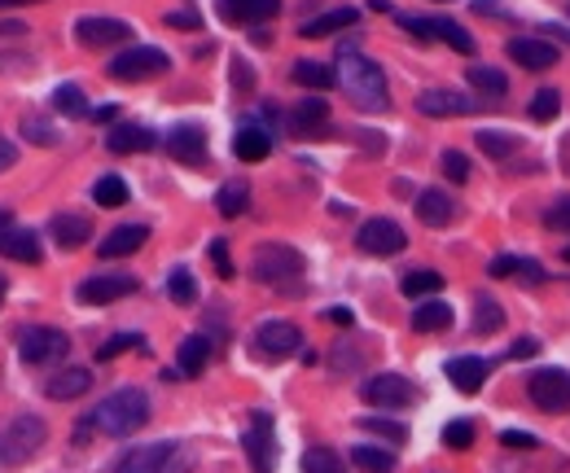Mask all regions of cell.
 <instances>
[{"mask_svg":"<svg viewBox=\"0 0 570 473\" xmlns=\"http://www.w3.org/2000/svg\"><path fill=\"white\" fill-rule=\"evenodd\" d=\"M0 255L14 259V263H40V237L32 228L5 224V228H0Z\"/></svg>","mask_w":570,"mask_h":473,"instance_id":"cell-21","label":"cell"},{"mask_svg":"<svg viewBox=\"0 0 570 473\" xmlns=\"http://www.w3.org/2000/svg\"><path fill=\"white\" fill-rule=\"evenodd\" d=\"M448 381L461 390V394H474V390H483V381H487V373H491V364L487 359H478V355H456V359H448Z\"/></svg>","mask_w":570,"mask_h":473,"instance_id":"cell-20","label":"cell"},{"mask_svg":"<svg viewBox=\"0 0 570 473\" xmlns=\"http://www.w3.org/2000/svg\"><path fill=\"white\" fill-rule=\"evenodd\" d=\"M443 176H448L452 185H465V180H470V158H465L461 150H448V154H443Z\"/></svg>","mask_w":570,"mask_h":473,"instance_id":"cell-48","label":"cell"},{"mask_svg":"<svg viewBox=\"0 0 570 473\" xmlns=\"http://www.w3.org/2000/svg\"><path fill=\"white\" fill-rule=\"evenodd\" d=\"M215 10L233 27H254V23H272L281 14V0H215Z\"/></svg>","mask_w":570,"mask_h":473,"instance_id":"cell-15","label":"cell"},{"mask_svg":"<svg viewBox=\"0 0 570 473\" xmlns=\"http://www.w3.org/2000/svg\"><path fill=\"white\" fill-rule=\"evenodd\" d=\"M206 359H211V342L198 333V338H185V342H180L176 368H180V377H198V373L206 368Z\"/></svg>","mask_w":570,"mask_h":473,"instance_id":"cell-31","label":"cell"},{"mask_svg":"<svg viewBox=\"0 0 570 473\" xmlns=\"http://www.w3.org/2000/svg\"><path fill=\"white\" fill-rule=\"evenodd\" d=\"M561 259H566V263H570V246H566V250H561Z\"/></svg>","mask_w":570,"mask_h":473,"instance_id":"cell-63","label":"cell"},{"mask_svg":"<svg viewBox=\"0 0 570 473\" xmlns=\"http://www.w3.org/2000/svg\"><path fill=\"white\" fill-rule=\"evenodd\" d=\"M23 32H27L23 23H0V36H23Z\"/></svg>","mask_w":570,"mask_h":473,"instance_id":"cell-59","label":"cell"},{"mask_svg":"<svg viewBox=\"0 0 570 473\" xmlns=\"http://www.w3.org/2000/svg\"><path fill=\"white\" fill-rule=\"evenodd\" d=\"M128 294H136V276H88L75 298L88 303V307H106V303H119Z\"/></svg>","mask_w":570,"mask_h":473,"instance_id":"cell-17","label":"cell"},{"mask_svg":"<svg viewBox=\"0 0 570 473\" xmlns=\"http://www.w3.org/2000/svg\"><path fill=\"white\" fill-rule=\"evenodd\" d=\"M154 132L150 128H141V123H119L110 137H106V150L110 154H145V150H154Z\"/></svg>","mask_w":570,"mask_h":473,"instance_id":"cell-25","label":"cell"},{"mask_svg":"<svg viewBox=\"0 0 570 473\" xmlns=\"http://www.w3.org/2000/svg\"><path fill=\"white\" fill-rule=\"evenodd\" d=\"M0 303H5V276H0Z\"/></svg>","mask_w":570,"mask_h":473,"instance_id":"cell-61","label":"cell"},{"mask_svg":"<svg viewBox=\"0 0 570 473\" xmlns=\"http://www.w3.org/2000/svg\"><path fill=\"white\" fill-rule=\"evenodd\" d=\"M452 324V307L443 298H426L417 311H413V329L417 333H443Z\"/></svg>","mask_w":570,"mask_h":473,"instance_id":"cell-30","label":"cell"},{"mask_svg":"<svg viewBox=\"0 0 570 473\" xmlns=\"http://www.w3.org/2000/svg\"><path fill=\"white\" fill-rule=\"evenodd\" d=\"M250 272L259 285H272V289H290L299 276H304V255L285 241H263L254 246V259H250Z\"/></svg>","mask_w":570,"mask_h":473,"instance_id":"cell-4","label":"cell"},{"mask_svg":"<svg viewBox=\"0 0 570 473\" xmlns=\"http://www.w3.org/2000/svg\"><path fill=\"white\" fill-rule=\"evenodd\" d=\"M150 421V394L141 386H123L115 394H106L80 425H75V442H88L93 434L106 438H128Z\"/></svg>","mask_w":570,"mask_h":473,"instance_id":"cell-1","label":"cell"},{"mask_svg":"<svg viewBox=\"0 0 570 473\" xmlns=\"http://www.w3.org/2000/svg\"><path fill=\"white\" fill-rule=\"evenodd\" d=\"M470 442H474V421H448V425H443V447L465 451Z\"/></svg>","mask_w":570,"mask_h":473,"instance_id":"cell-46","label":"cell"},{"mask_svg":"<svg viewBox=\"0 0 570 473\" xmlns=\"http://www.w3.org/2000/svg\"><path fill=\"white\" fill-rule=\"evenodd\" d=\"M299 346H304V333L290 320H263L254 329V355H263V359H285V355H295Z\"/></svg>","mask_w":570,"mask_h":473,"instance_id":"cell-10","label":"cell"},{"mask_svg":"<svg viewBox=\"0 0 570 473\" xmlns=\"http://www.w3.org/2000/svg\"><path fill=\"white\" fill-rule=\"evenodd\" d=\"M430 40H443L456 54H474V36L461 23H452V19H430Z\"/></svg>","mask_w":570,"mask_h":473,"instance_id":"cell-34","label":"cell"},{"mask_svg":"<svg viewBox=\"0 0 570 473\" xmlns=\"http://www.w3.org/2000/svg\"><path fill=\"white\" fill-rule=\"evenodd\" d=\"M93 202L106 206V211L123 206V202H128V180H123V176H102V180L93 185Z\"/></svg>","mask_w":570,"mask_h":473,"instance_id":"cell-36","label":"cell"},{"mask_svg":"<svg viewBox=\"0 0 570 473\" xmlns=\"http://www.w3.org/2000/svg\"><path fill=\"white\" fill-rule=\"evenodd\" d=\"M330 320H334V324H343V329H352V311H347V307H334V311H330Z\"/></svg>","mask_w":570,"mask_h":473,"instance_id":"cell-57","label":"cell"},{"mask_svg":"<svg viewBox=\"0 0 570 473\" xmlns=\"http://www.w3.org/2000/svg\"><path fill=\"white\" fill-rule=\"evenodd\" d=\"M365 403H373V407H413L417 403V386L408 381V377H400V373H378V377H369L365 381Z\"/></svg>","mask_w":570,"mask_h":473,"instance_id":"cell-11","label":"cell"},{"mask_svg":"<svg viewBox=\"0 0 570 473\" xmlns=\"http://www.w3.org/2000/svg\"><path fill=\"white\" fill-rule=\"evenodd\" d=\"M67 351H71V338H67L62 329H49V324L23 329V338H19V355H23V364H36V368H45V364H62Z\"/></svg>","mask_w":570,"mask_h":473,"instance_id":"cell-5","label":"cell"},{"mask_svg":"<svg viewBox=\"0 0 570 473\" xmlns=\"http://www.w3.org/2000/svg\"><path fill=\"white\" fill-rule=\"evenodd\" d=\"M304 473H347V469H343V456H339V451L312 447V451L304 456Z\"/></svg>","mask_w":570,"mask_h":473,"instance_id":"cell-41","label":"cell"},{"mask_svg":"<svg viewBox=\"0 0 570 473\" xmlns=\"http://www.w3.org/2000/svg\"><path fill=\"white\" fill-rule=\"evenodd\" d=\"M474 145L487 154V158H496V163H513L526 145L518 141V137H504V132H491V128H483V132H474Z\"/></svg>","mask_w":570,"mask_h":473,"instance_id":"cell-29","label":"cell"},{"mask_svg":"<svg viewBox=\"0 0 570 473\" xmlns=\"http://www.w3.org/2000/svg\"><path fill=\"white\" fill-rule=\"evenodd\" d=\"M356 246L365 255H400L408 246V233L395 220H365L360 233H356Z\"/></svg>","mask_w":570,"mask_h":473,"instance_id":"cell-13","label":"cell"},{"mask_svg":"<svg viewBox=\"0 0 570 473\" xmlns=\"http://www.w3.org/2000/svg\"><path fill=\"white\" fill-rule=\"evenodd\" d=\"M49 233H54V241H58L62 250H80V246L93 237V224H88L84 215H54Z\"/></svg>","mask_w":570,"mask_h":473,"instance_id":"cell-28","label":"cell"},{"mask_svg":"<svg viewBox=\"0 0 570 473\" xmlns=\"http://www.w3.org/2000/svg\"><path fill=\"white\" fill-rule=\"evenodd\" d=\"M215 206H219L224 220H233V215H241V211L250 206V189H246L241 180H233V185H224V189L215 193Z\"/></svg>","mask_w":570,"mask_h":473,"instance_id":"cell-37","label":"cell"},{"mask_svg":"<svg viewBox=\"0 0 570 473\" xmlns=\"http://www.w3.org/2000/svg\"><path fill=\"white\" fill-rule=\"evenodd\" d=\"M14 163H19V150H14L5 137H0V172H10Z\"/></svg>","mask_w":570,"mask_h":473,"instance_id":"cell-55","label":"cell"},{"mask_svg":"<svg viewBox=\"0 0 570 473\" xmlns=\"http://www.w3.org/2000/svg\"><path fill=\"white\" fill-rule=\"evenodd\" d=\"M241 447H246V460H250L254 473H272V464H276V438H272V416L268 412L250 416V429H246Z\"/></svg>","mask_w":570,"mask_h":473,"instance_id":"cell-12","label":"cell"},{"mask_svg":"<svg viewBox=\"0 0 570 473\" xmlns=\"http://www.w3.org/2000/svg\"><path fill=\"white\" fill-rule=\"evenodd\" d=\"M465 80H470V88H478V93H487L491 102H500L504 93H509V80H504V71H496V67H470L465 71Z\"/></svg>","mask_w":570,"mask_h":473,"instance_id":"cell-33","label":"cell"},{"mask_svg":"<svg viewBox=\"0 0 570 473\" xmlns=\"http://www.w3.org/2000/svg\"><path fill=\"white\" fill-rule=\"evenodd\" d=\"M14 5H40V0H0V10H14Z\"/></svg>","mask_w":570,"mask_h":473,"instance_id":"cell-60","label":"cell"},{"mask_svg":"<svg viewBox=\"0 0 570 473\" xmlns=\"http://www.w3.org/2000/svg\"><path fill=\"white\" fill-rule=\"evenodd\" d=\"M171 67V58L163 54V49H154V45H132V49H123L119 58H110V75L115 80H154V75H163Z\"/></svg>","mask_w":570,"mask_h":473,"instance_id":"cell-7","label":"cell"},{"mask_svg":"<svg viewBox=\"0 0 570 473\" xmlns=\"http://www.w3.org/2000/svg\"><path fill=\"white\" fill-rule=\"evenodd\" d=\"M54 106H58L62 115H84V110H88V97H84L80 84H62V88L54 93Z\"/></svg>","mask_w":570,"mask_h":473,"instance_id":"cell-43","label":"cell"},{"mask_svg":"<svg viewBox=\"0 0 570 473\" xmlns=\"http://www.w3.org/2000/svg\"><path fill=\"white\" fill-rule=\"evenodd\" d=\"M0 464H5V442H0Z\"/></svg>","mask_w":570,"mask_h":473,"instance_id":"cell-62","label":"cell"},{"mask_svg":"<svg viewBox=\"0 0 570 473\" xmlns=\"http://www.w3.org/2000/svg\"><path fill=\"white\" fill-rule=\"evenodd\" d=\"M513 359H526V355H535V342L531 338H522V342H513V351H509Z\"/></svg>","mask_w":570,"mask_h":473,"instance_id":"cell-56","label":"cell"},{"mask_svg":"<svg viewBox=\"0 0 570 473\" xmlns=\"http://www.w3.org/2000/svg\"><path fill=\"white\" fill-rule=\"evenodd\" d=\"M88 390H93V368H80V364L58 368V373L45 381V394L58 399V403H67V399H84Z\"/></svg>","mask_w":570,"mask_h":473,"instance_id":"cell-19","label":"cell"},{"mask_svg":"<svg viewBox=\"0 0 570 473\" xmlns=\"http://www.w3.org/2000/svg\"><path fill=\"white\" fill-rule=\"evenodd\" d=\"M360 429H365V434H378V438H391V442H404V438H408V429L395 425V421H387V416H360Z\"/></svg>","mask_w":570,"mask_h":473,"instance_id":"cell-44","label":"cell"},{"mask_svg":"<svg viewBox=\"0 0 570 473\" xmlns=\"http://www.w3.org/2000/svg\"><path fill=\"white\" fill-rule=\"evenodd\" d=\"M544 228H553V233H570V193L557 198V202L544 211Z\"/></svg>","mask_w":570,"mask_h":473,"instance_id":"cell-47","label":"cell"},{"mask_svg":"<svg viewBox=\"0 0 570 473\" xmlns=\"http://www.w3.org/2000/svg\"><path fill=\"white\" fill-rule=\"evenodd\" d=\"M233 154H237L241 163H263V158L272 154V137H268L259 123H246V128L233 137Z\"/></svg>","mask_w":570,"mask_h":473,"instance_id":"cell-27","label":"cell"},{"mask_svg":"<svg viewBox=\"0 0 570 473\" xmlns=\"http://www.w3.org/2000/svg\"><path fill=\"white\" fill-rule=\"evenodd\" d=\"M23 137H27V141H32V145H45V150H49V145H58V141H62V137H58V132H54V128H45V123H40V119H27V123H23Z\"/></svg>","mask_w":570,"mask_h":473,"instance_id":"cell-49","label":"cell"},{"mask_svg":"<svg viewBox=\"0 0 570 473\" xmlns=\"http://www.w3.org/2000/svg\"><path fill=\"white\" fill-rule=\"evenodd\" d=\"M500 324H504L500 303H496V298H487V294H478V298H474V333H496Z\"/></svg>","mask_w":570,"mask_h":473,"instance_id":"cell-38","label":"cell"},{"mask_svg":"<svg viewBox=\"0 0 570 473\" xmlns=\"http://www.w3.org/2000/svg\"><path fill=\"white\" fill-rule=\"evenodd\" d=\"M526 394L539 412L561 416V412H570V373L566 368H535L526 381Z\"/></svg>","mask_w":570,"mask_h":473,"instance_id":"cell-6","label":"cell"},{"mask_svg":"<svg viewBox=\"0 0 570 473\" xmlns=\"http://www.w3.org/2000/svg\"><path fill=\"white\" fill-rule=\"evenodd\" d=\"M45 438H49V429H45L40 416H14L10 429H5V438H0V442H5V464L32 460L45 447Z\"/></svg>","mask_w":570,"mask_h":473,"instance_id":"cell-9","label":"cell"},{"mask_svg":"<svg viewBox=\"0 0 570 473\" xmlns=\"http://www.w3.org/2000/svg\"><path fill=\"white\" fill-rule=\"evenodd\" d=\"M443 289V276L439 272H408L404 276V294L408 298H435Z\"/></svg>","mask_w":570,"mask_h":473,"instance_id":"cell-40","label":"cell"},{"mask_svg":"<svg viewBox=\"0 0 570 473\" xmlns=\"http://www.w3.org/2000/svg\"><path fill=\"white\" fill-rule=\"evenodd\" d=\"M167 294H171V303L189 307V303H198V281H193L185 268H176V272L167 276Z\"/></svg>","mask_w":570,"mask_h":473,"instance_id":"cell-42","label":"cell"},{"mask_svg":"<svg viewBox=\"0 0 570 473\" xmlns=\"http://www.w3.org/2000/svg\"><path fill=\"white\" fill-rule=\"evenodd\" d=\"M522 71H548V67H557V45L553 40H535V36H518V40H509V49H504Z\"/></svg>","mask_w":570,"mask_h":473,"instance_id":"cell-16","label":"cell"},{"mask_svg":"<svg viewBox=\"0 0 570 473\" xmlns=\"http://www.w3.org/2000/svg\"><path fill=\"white\" fill-rule=\"evenodd\" d=\"M325 123H330V102L325 97H304L295 106V128L299 132H325Z\"/></svg>","mask_w":570,"mask_h":473,"instance_id":"cell-32","label":"cell"},{"mask_svg":"<svg viewBox=\"0 0 570 473\" xmlns=\"http://www.w3.org/2000/svg\"><path fill=\"white\" fill-rule=\"evenodd\" d=\"M93 119H97V123H110V119H119V106H102Z\"/></svg>","mask_w":570,"mask_h":473,"instance_id":"cell-58","label":"cell"},{"mask_svg":"<svg viewBox=\"0 0 570 473\" xmlns=\"http://www.w3.org/2000/svg\"><path fill=\"white\" fill-rule=\"evenodd\" d=\"M356 23H360V10L343 5V10H330V14L312 19V23H304V27H299V36H304V40H325V36H339V32L356 27Z\"/></svg>","mask_w":570,"mask_h":473,"instance_id":"cell-23","label":"cell"},{"mask_svg":"<svg viewBox=\"0 0 570 473\" xmlns=\"http://www.w3.org/2000/svg\"><path fill=\"white\" fill-rule=\"evenodd\" d=\"M334 80L343 84L347 102L365 115H378L391 106V93H387V75L373 58H365L360 49H343L339 54V67H334Z\"/></svg>","mask_w":570,"mask_h":473,"instance_id":"cell-2","label":"cell"},{"mask_svg":"<svg viewBox=\"0 0 570 473\" xmlns=\"http://www.w3.org/2000/svg\"><path fill=\"white\" fill-rule=\"evenodd\" d=\"M487 272H491L496 281H504V276H518V281H526V285H544V281H548L544 263L522 259V255H496V259L487 263Z\"/></svg>","mask_w":570,"mask_h":473,"instance_id":"cell-22","label":"cell"},{"mask_svg":"<svg viewBox=\"0 0 570 473\" xmlns=\"http://www.w3.org/2000/svg\"><path fill=\"white\" fill-rule=\"evenodd\" d=\"M163 145H167V154H171L176 163H185V167H206V132H202L198 123H176Z\"/></svg>","mask_w":570,"mask_h":473,"instance_id":"cell-14","label":"cell"},{"mask_svg":"<svg viewBox=\"0 0 570 473\" xmlns=\"http://www.w3.org/2000/svg\"><path fill=\"white\" fill-rule=\"evenodd\" d=\"M417 110H421L426 119H452V115H470V110H474V97H465V93H456V88H426V93L417 97Z\"/></svg>","mask_w":570,"mask_h":473,"instance_id":"cell-18","label":"cell"},{"mask_svg":"<svg viewBox=\"0 0 570 473\" xmlns=\"http://www.w3.org/2000/svg\"><path fill=\"white\" fill-rule=\"evenodd\" d=\"M132 346H141V333H119V338H110V342L97 351V359H115V355H123V351H132Z\"/></svg>","mask_w":570,"mask_h":473,"instance_id":"cell-50","label":"cell"},{"mask_svg":"<svg viewBox=\"0 0 570 473\" xmlns=\"http://www.w3.org/2000/svg\"><path fill=\"white\" fill-rule=\"evenodd\" d=\"M211 263H215V272L228 281L233 276V259H228V246L224 241H211Z\"/></svg>","mask_w":570,"mask_h":473,"instance_id":"cell-51","label":"cell"},{"mask_svg":"<svg viewBox=\"0 0 570 473\" xmlns=\"http://www.w3.org/2000/svg\"><path fill=\"white\" fill-rule=\"evenodd\" d=\"M557 110H561V93H557V88H539V93H535V102H531V119L548 123Z\"/></svg>","mask_w":570,"mask_h":473,"instance_id":"cell-45","label":"cell"},{"mask_svg":"<svg viewBox=\"0 0 570 473\" xmlns=\"http://www.w3.org/2000/svg\"><path fill=\"white\" fill-rule=\"evenodd\" d=\"M145 241H150V228H145V224H119V228L102 241V259H123V255H136Z\"/></svg>","mask_w":570,"mask_h":473,"instance_id":"cell-26","label":"cell"},{"mask_svg":"<svg viewBox=\"0 0 570 473\" xmlns=\"http://www.w3.org/2000/svg\"><path fill=\"white\" fill-rule=\"evenodd\" d=\"M193 464H198V456L189 442L163 438V442H141V447L123 451L115 473H193Z\"/></svg>","mask_w":570,"mask_h":473,"instance_id":"cell-3","label":"cell"},{"mask_svg":"<svg viewBox=\"0 0 570 473\" xmlns=\"http://www.w3.org/2000/svg\"><path fill=\"white\" fill-rule=\"evenodd\" d=\"M456 215V202L443 193V189H421L417 193V220L430 224V228H448Z\"/></svg>","mask_w":570,"mask_h":473,"instance_id":"cell-24","label":"cell"},{"mask_svg":"<svg viewBox=\"0 0 570 473\" xmlns=\"http://www.w3.org/2000/svg\"><path fill=\"white\" fill-rule=\"evenodd\" d=\"M75 40L84 49H119L132 40V27L110 14H84V19H75Z\"/></svg>","mask_w":570,"mask_h":473,"instance_id":"cell-8","label":"cell"},{"mask_svg":"<svg viewBox=\"0 0 570 473\" xmlns=\"http://www.w3.org/2000/svg\"><path fill=\"white\" fill-rule=\"evenodd\" d=\"M500 442H504V447H526V451H531L539 438H535V434H526V429H504V434H500Z\"/></svg>","mask_w":570,"mask_h":473,"instance_id":"cell-54","label":"cell"},{"mask_svg":"<svg viewBox=\"0 0 570 473\" xmlns=\"http://www.w3.org/2000/svg\"><path fill=\"white\" fill-rule=\"evenodd\" d=\"M167 23H171L176 32H198V27H202V19H198L193 10H176V14H167Z\"/></svg>","mask_w":570,"mask_h":473,"instance_id":"cell-52","label":"cell"},{"mask_svg":"<svg viewBox=\"0 0 570 473\" xmlns=\"http://www.w3.org/2000/svg\"><path fill=\"white\" fill-rule=\"evenodd\" d=\"M295 84H304V88H334L339 80L321 62H295Z\"/></svg>","mask_w":570,"mask_h":473,"instance_id":"cell-39","label":"cell"},{"mask_svg":"<svg viewBox=\"0 0 570 473\" xmlns=\"http://www.w3.org/2000/svg\"><path fill=\"white\" fill-rule=\"evenodd\" d=\"M233 84H237V93H250V88H254V71H250L241 58H233Z\"/></svg>","mask_w":570,"mask_h":473,"instance_id":"cell-53","label":"cell"},{"mask_svg":"<svg viewBox=\"0 0 570 473\" xmlns=\"http://www.w3.org/2000/svg\"><path fill=\"white\" fill-rule=\"evenodd\" d=\"M352 464H356L360 473H395V456L382 451V447H369V442H360V447L352 451Z\"/></svg>","mask_w":570,"mask_h":473,"instance_id":"cell-35","label":"cell"}]
</instances>
